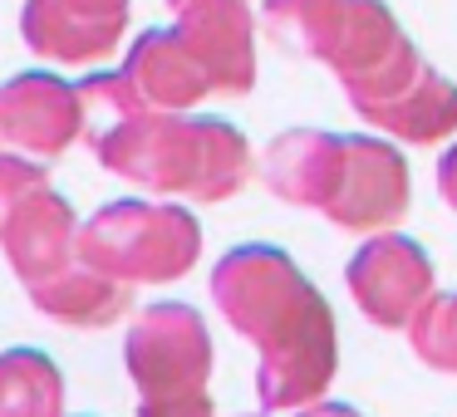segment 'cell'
I'll return each instance as SVG.
<instances>
[{
  "instance_id": "cell-3",
  "label": "cell",
  "mask_w": 457,
  "mask_h": 417,
  "mask_svg": "<svg viewBox=\"0 0 457 417\" xmlns=\"http://www.w3.org/2000/svg\"><path fill=\"white\" fill-rule=\"evenodd\" d=\"M84 99H74L64 84L25 74L11 89H0V143H21L30 152H60L74 138Z\"/></svg>"
},
{
  "instance_id": "cell-1",
  "label": "cell",
  "mask_w": 457,
  "mask_h": 417,
  "mask_svg": "<svg viewBox=\"0 0 457 417\" xmlns=\"http://www.w3.org/2000/svg\"><path fill=\"white\" fill-rule=\"evenodd\" d=\"M192 256H197V231L172 207L119 201L79 231V260L99 275L119 280V285L182 275Z\"/></svg>"
},
{
  "instance_id": "cell-7",
  "label": "cell",
  "mask_w": 457,
  "mask_h": 417,
  "mask_svg": "<svg viewBox=\"0 0 457 417\" xmlns=\"http://www.w3.org/2000/svg\"><path fill=\"white\" fill-rule=\"evenodd\" d=\"M138 417H212L202 393H172V397H143Z\"/></svg>"
},
{
  "instance_id": "cell-4",
  "label": "cell",
  "mask_w": 457,
  "mask_h": 417,
  "mask_svg": "<svg viewBox=\"0 0 457 417\" xmlns=\"http://www.w3.org/2000/svg\"><path fill=\"white\" fill-rule=\"evenodd\" d=\"M123 20V0H35L25 11V35L40 54L94 60L113 45Z\"/></svg>"
},
{
  "instance_id": "cell-6",
  "label": "cell",
  "mask_w": 457,
  "mask_h": 417,
  "mask_svg": "<svg viewBox=\"0 0 457 417\" xmlns=\"http://www.w3.org/2000/svg\"><path fill=\"white\" fill-rule=\"evenodd\" d=\"M60 368L35 348L0 354V417H60Z\"/></svg>"
},
{
  "instance_id": "cell-5",
  "label": "cell",
  "mask_w": 457,
  "mask_h": 417,
  "mask_svg": "<svg viewBox=\"0 0 457 417\" xmlns=\"http://www.w3.org/2000/svg\"><path fill=\"white\" fill-rule=\"evenodd\" d=\"M35 305L45 309V315L64 319V324H109V319H119V309L129 305V285H119V280L99 275V270H60L54 280H45V285L30 290Z\"/></svg>"
},
{
  "instance_id": "cell-2",
  "label": "cell",
  "mask_w": 457,
  "mask_h": 417,
  "mask_svg": "<svg viewBox=\"0 0 457 417\" xmlns=\"http://www.w3.org/2000/svg\"><path fill=\"white\" fill-rule=\"evenodd\" d=\"M129 368L143 397L197 393V383L207 378V329L187 305L148 309L129 334Z\"/></svg>"
}]
</instances>
